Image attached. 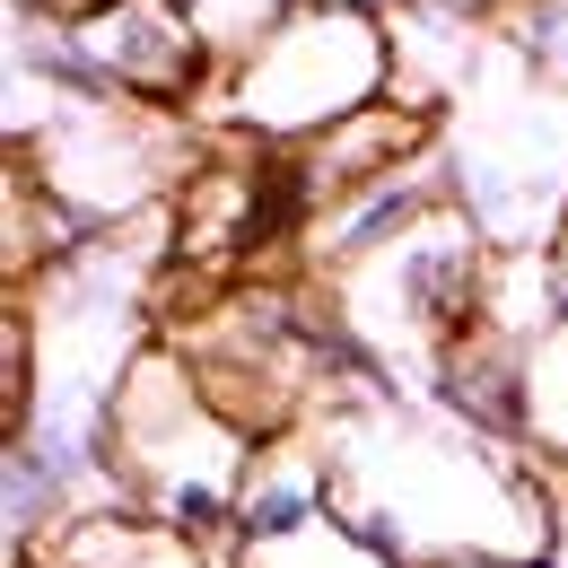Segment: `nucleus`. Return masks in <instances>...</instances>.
Returning <instances> with one entry per match:
<instances>
[{
	"mask_svg": "<svg viewBox=\"0 0 568 568\" xmlns=\"http://www.w3.org/2000/svg\"><path fill=\"white\" fill-rule=\"evenodd\" d=\"M27 568H36V560H27ZM44 568H53V560H44Z\"/></svg>",
	"mask_w": 568,
	"mask_h": 568,
	"instance_id": "19",
	"label": "nucleus"
},
{
	"mask_svg": "<svg viewBox=\"0 0 568 568\" xmlns=\"http://www.w3.org/2000/svg\"><path fill=\"white\" fill-rule=\"evenodd\" d=\"M184 18H193V36H202L211 79H227V71H245L288 18H297V0H184Z\"/></svg>",
	"mask_w": 568,
	"mask_h": 568,
	"instance_id": "12",
	"label": "nucleus"
},
{
	"mask_svg": "<svg viewBox=\"0 0 568 568\" xmlns=\"http://www.w3.org/2000/svg\"><path fill=\"white\" fill-rule=\"evenodd\" d=\"M227 568H394L367 534H358L351 516L333 507L324 525H306V534H288V542H263V551H227Z\"/></svg>",
	"mask_w": 568,
	"mask_h": 568,
	"instance_id": "14",
	"label": "nucleus"
},
{
	"mask_svg": "<svg viewBox=\"0 0 568 568\" xmlns=\"http://www.w3.org/2000/svg\"><path fill=\"white\" fill-rule=\"evenodd\" d=\"M455 202V175H446V158L428 149V158H412V166H394V175H376L367 193H351V202H333V211L306 227V263L324 272V281H342V272H358V263H376L385 245H403L420 219H437Z\"/></svg>",
	"mask_w": 568,
	"mask_h": 568,
	"instance_id": "7",
	"label": "nucleus"
},
{
	"mask_svg": "<svg viewBox=\"0 0 568 568\" xmlns=\"http://www.w3.org/2000/svg\"><path fill=\"white\" fill-rule=\"evenodd\" d=\"M385 97H394V36H385L376 18L297 0V18H288L245 71L211 79V105H202V114L227 123V132H245V141L306 149V141H324L333 123L385 105Z\"/></svg>",
	"mask_w": 568,
	"mask_h": 568,
	"instance_id": "3",
	"label": "nucleus"
},
{
	"mask_svg": "<svg viewBox=\"0 0 568 568\" xmlns=\"http://www.w3.org/2000/svg\"><path fill=\"white\" fill-rule=\"evenodd\" d=\"M507 53L525 79H568V0H507Z\"/></svg>",
	"mask_w": 568,
	"mask_h": 568,
	"instance_id": "15",
	"label": "nucleus"
},
{
	"mask_svg": "<svg viewBox=\"0 0 568 568\" xmlns=\"http://www.w3.org/2000/svg\"><path fill=\"white\" fill-rule=\"evenodd\" d=\"M71 36L132 105L175 114V105L211 97V62H202L184 0H97V9H71Z\"/></svg>",
	"mask_w": 568,
	"mask_h": 568,
	"instance_id": "6",
	"label": "nucleus"
},
{
	"mask_svg": "<svg viewBox=\"0 0 568 568\" xmlns=\"http://www.w3.org/2000/svg\"><path fill=\"white\" fill-rule=\"evenodd\" d=\"M315 9H351V18H376V27H394L412 0H315Z\"/></svg>",
	"mask_w": 568,
	"mask_h": 568,
	"instance_id": "16",
	"label": "nucleus"
},
{
	"mask_svg": "<svg viewBox=\"0 0 568 568\" xmlns=\"http://www.w3.org/2000/svg\"><path fill=\"white\" fill-rule=\"evenodd\" d=\"M333 516V473H324V446L315 437H263L254 464H245V490H236V542L227 551H263L288 542L306 525Z\"/></svg>",
	"mask_w": 568,
	"mask_h": 568,
	"instance_id": "10",
	"label": "nucleus"
},
{
	"mask_svg": "<svg viewBox=\"0 0 568 568\" xmlns=\"http://www.w3.org/2000/svg\"><path fill=\"white\" fill-rule=\"evenodd\" d=\"M464 568H525V560H464ZM542 568H560V560H542Z\"/></svg>",
	"mask_w": 568,
	"mask_h": 568,
	"instance_id": "18",
	"label": "nucleus"
},
{
	"mask_svg": "<svg viewBox=\"0 0 568 568\" xmlns=\"http://www.w3.org/2000/svg\"><path fill=\"white\" fill-rule=\"evenodd\" d=\"M281 158H288V175H297L306 227H315L333 202H351V193H367L376 175L428 158V114H420V105H403V97H385V105H367V114H351V123H333L324 141L281 149Z\"/></svg>",
	"mask_w": 568,
	"mask_h": 568,
	"instance_id": "8",
	"label": "nucleus"
},
{
	"mask_svg": "<svg viewBox=\"0 0 568 568\" xmlns=\"http://www.w3.org/2000/svg\"><path fill=\"white\" fill-rule=\"evenodd\" d=\"M27 9H36V0H27ZM44 9H62V18H71V9H97V0H44Z\"/></svg>",
	"mask_w": 568,
	"mask_h": 568,
	"instance_id": "17",
	"label": "nucleus"
},
{
	"mask_svg": "<svg viewBox=\"0 0 568 568\" xmlns=\"http://www.w3.org/2000/svg\"><path fill=\"white\" fill-rule=\"evenodd\" d=\"M315 446H324V473H333V507L394 568L560 560V516H551V490L525 473V455L481 446L455 420H428L403 394L324 403Z\"/></svg>",
	"mask_w": 568,
	"mask_h": 568,
	"instance_id": "1",
	"label": "nucleus"
},
{
	"mask_svg": "<svg viewBox=\"0 0 568 568\" xmlns=\"http://www.w3.org/2000/svg\"><path fill=\"white\" fill-rule=\"evenodd\" d=\"M18 166L97 236L149 211L175 175H193L184 132L158 105H44V123L18 141Z\"/></svg>",
	"mask_w": 568,
	"mask_h": 568,
	"instance_id": "5",
	"label": "nucleus"
},
{
	"mask_svg": "<svg viewBox=\"0 0 568 568\" xmlns=\"http://www.w3.org/2000/svg\"><path fill=\"white\" fill-rule=\"evenodd\" d=\"M490 281L498 254L473 227L464 202H446L437 219H420L403 245H385L376 263H358L333 281V306L367 333V351L385 367H437L446 342H464L473 324H490Z\"/></svg>",
	"mask_w": 568,
	"mask_h": 568,
	"instance_id": "4",
	"label": "nucleus"
},
{
	"mask_svg": "<svg viewBox=\"0 0 568 568\" xmlns=\"http://www.w3.org/2000/svg\"><path fill=\"white\" fill-rule=\"evenodd\" d=\"M428 412L455 428H473L481 446L525 455V342H507L498 324H473L464 342H446L437 367L420 376Z\"/></svg>",
	"mask_w": 568,
	"mask_h": 568,
	"instance_id": "9",
	"label": "nucleus"
},
{
	"mask_svg": "<svg viewBox=\"0 0 568 568\" xmlns=\"http://www.w3.org/2000/svg\"><path fill=\"white\" fill-rule=\"evenodd\" d=\"M525 455L568 464V324L525 342Z\"/></svg>",
	"mask_w": 568,
	"mask_h": 568,
	"instance_id": "13",
	"label": "nucleus"
},
{
	"mask_svg": "<svg viewBox=\"0 0 568 568\" xmlns=\"http://www.w3.org/2000/svg\"><path fill=\"white\" fill-rule=\"evenodd\" d=\"M44 560L53 568H219L202 542L149 525V516H132V507H88Z\"/></svg>",
	"mask_w": 568,
	"mask_h": 568,
	"instance_id": "11",
	"label": "nucleus"
},
{
	"mask_svg": "<svg viewBox=\"0 0 568 568\" xmlns=\"http://www.w3.org/2000/svg\"><path fill=\"white\" fill-rule=\"evenodd\" d=\"M114 455H123V490L149 525L184 534V542H236V490L254 464V437L219 412L193 376L184 351H141L114 403Z\"/></svg>",
	"mask_w": 568,
	"mask_h": 568,
	"instance_id": "2",
	"label": "nucleus"
}]
</instances>
